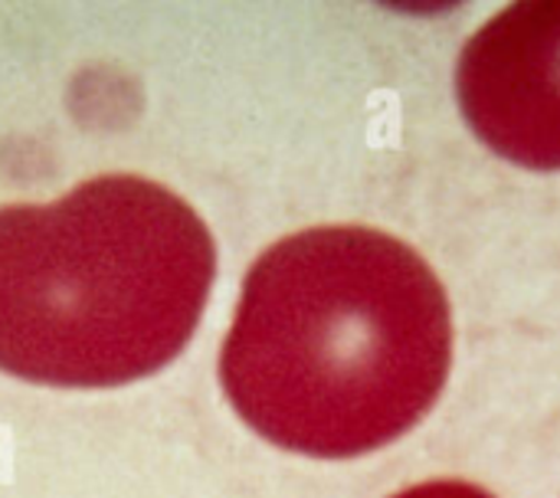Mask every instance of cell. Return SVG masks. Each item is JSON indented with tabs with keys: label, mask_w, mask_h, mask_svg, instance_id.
I'll return each instance as SVG.
<instances>
[{
	"label": "cell",
	"mask_w": 560,
	"mask_h": 498,
	"mask_svg": "<svg viewBox=\"0 0 560 498\" xmlns=\"http://www.w3.org/2000/svg\"><path fill=\"white\" fill-rule=\"evenodd\" d=\"M453 368L440 276L371 227H312L246 273L220 351L233 410L269 443L354 460L407 437Z\"/></svg>",
	"instance_id": "6da1fadb"
},
{
	"label": "cell",
	"mask_w": 560,
	"mask_h": 498,
	"mask_svg": "<svg viewBox=\"0 0 560 498\" xmlns=\"http://www.w3.org/2000/svg\"><path fill=\"white\" fill-rule=\"evenodd\" d=\"M213 273L200 213L138 174L0 207V371L56 387L148 378L187 348Z\"/></svg>",
	"instance_id": "7a4b0ae2"
},
{
	"label": "cell",
	"mask_w": 560,
	"mask_h": 498,
	"mask_svg": "<svg viewBox=\"0 0 560 498\" xmlns=\"http://www.w3.org/2000/svg\"><path fill=\"white\" fill-rule=\"evenodd\" d=\"M469 128L505 161L560 171V0H522L492 16L456 62Z\"/></svg>",
	"instance_id": "3957f363"
},
{
	"label": "cell",
	"mask_w": 560,
	"mask_h": 498,
	"mask_svg": "<svg viewBox=\"0 0 560 498\" xmlns=\"http://www.w3.org/2000/svg\"><path fill=\"white\" fill-rule=\"evenodd\" d=\"M394 498H495V496H492V493H486L482 486H472V483H459V479H433V483L410 486V489L397 493Z\"/></svg>",
	"instance_id": "277c9868"
}]
</instances>
